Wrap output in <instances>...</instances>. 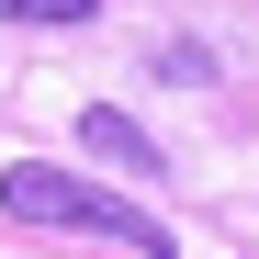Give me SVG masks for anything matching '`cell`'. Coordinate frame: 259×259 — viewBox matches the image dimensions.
Here are the masks:
<instances>
[{"mask_svg": "<svg viewBox=\"0 0 259 259\" xmlns=\"http://www.w3.org/2000/svg\"><path fill=\"white\" fill-rule=\"evenodd\" d=\"M0 214H12V226H57V237H113L136 259H181V237H169L136 192H102V181L46 169V158H12V169H0Z\"/></svg>", "mask_w": 259, "mask_h": 259, "instance_id": "6da1fadb", "label": "cell"}, {"mask_svg": "<svg viewBox=\"0 0 259 259\" xmlns=\"http://www.w3.org/2000/svg\"><path fill=\"white\" fill-rule=\"evenodd\" d=\"M79 147H91V158H113V169H136V181H158V147H147L124 113H79Z\"/></svg>", "mask_w": 259, "mask_h": 259, "instance_id": "7a4b0ae2", "label": "cell"}, {"mask_svg": "<svg viewBox=\"0 0 259 259\" xmlns=\"http://www.w3.org/2000/svg\"><path fill=\"white\" fill-rule=\"evenodd\" d=\"M102 0H0V23H46V34H68V23H91Z\"/></svg>", "mask_w": 259, "mask_h": 259, "instance_id": "3957f363", "label": "cell"}]
</instances>
